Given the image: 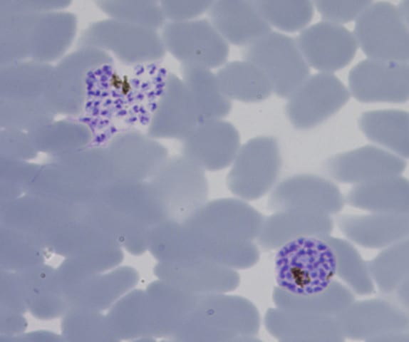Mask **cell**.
I'll return each instance as SVG.
<instances>
[{
	"instance_id": "f546056e",
	"label": "cell",
	"mask_w": 409,
	"mask_h": 342,
	"mask_svg": "<svg viewBox=\"0 0 409 342\" xmlns=\"http://www.w3.org/2000/svg\"><path fill=\"white\" fill-rule=\"evenodd\" d=\"M212 1L168 0L162 1L161 6L165 18L171 21H185L197 18L207 11Z\"/></svg>"
},
{
	"instance_id": "e0dca14e",
	"label": "cell",
	"mask_w": 409,
	"mask_h": 342,
	"mask_svg": "<svg viewBox=\"0 0 409 342\" xmlns=\"http://www.w3.org/2000/svg\"><path fill=\"white\" fill-rule=\"evenodd\" d=\"M162 171L176 221L180 222L185 217L188 219L200 209L206 195L204 170L180 154L167 159Z\"/></svg>"
},
{
	"instance_id": "7c38bea8",
	"label": "cell",
	"mask_w": 409,
	"mask_h": 342,
	"mask_svg": "<svg viewBox=\"0 0 409 342\" xmlns=\"http://www.w3.org/2000/svg\"><path fill=\"white\" fill-rule=\"evenodd\" d=\"M296 41L309 64L327 71L346 66L357 50L353 34L343 25L330 21L308 26L300 32Z\"/></svg>"
},
{
	"instance_id": "ac0fdd59",
	"label": "cell",
	"mask_w": 409,
	"mask_h": 342,
	"mask_svg": "<svg viewBox=\"0 0 409 342\" xmlns=\"http://www.w3.org/2000/svg\"><path fill=\"white\" fill-rule=\"evenodd\" d=\"M336 222L348 239L366 248H385L409 234L408 214H345Z\"/></svg>"
},
{
	"instance_id": "d6986e66",
	"label": "cell",
	"mask_w": 409,
	"mask_h": 342,
	"mask_svg": "<svg viewBox=\"0 0 409 342\" xmlns=\"http://www.w3.org/2000/svg\"><path fill=\"white\" fill-rule=\"evenodd\" d=\"M333 228L330 215L299 209L282 210L263 221L257 237L260 246L270 250L299 237L328 235Z\"/></svg>"
},
{
	"instance_id": "52a82bcc",
	"label": "cell",
	"mask_w": 409,
	"mask_h": 342,
	"mask_svg": "<svg viewBox=\"0 0 409 342\" xmlns=\"http://www.w3.org/2000/svg\"><path fill=\"white\" fill-rule=\"evenodd\" d=\"M288 98L285 111L290 122L297 128L309 129L339 110L350 94L337 76L321 72L307 78Z\"/></svg>"
},
{
	"instance_id": "5b68a950",
	"label": "cell",
	"mask_w": 409,
	"mask_h": 342,
	"mask_svg": "<svg viewBox=\"0 0 409 342\" xmlns=\"http://www.w3.org/2000/svg\"><path fill=\"white\" fill-rule=\"evenodd\" d=\"M281 165L279 143L274 137L252 138L240 146L231 165L229 187L243 199H258L272 187Z\"/></svg>"
},
{
	"instance_id": "6da1fadb",
	"label": "cell",
	"mask_w": 409,
	"mask_h": 342,
	"mask_svg": "<svg viewBox=\"0 0 409 342\" xmlns=\"http://www.w3.org/2000/svg\"><path fill=\"white\" fill-rule=\"evenodd\" d=\"M168 72L157 62L110 61L84 76L85 105L82 120L96 145L116 134L149 124L163 90Z\"/></svg>"
},
{
	"instance_id": "8992f818",
	"label": "cell",
	"mask_w": 409,
	"mask_h": 342,
	"mask_svg": "<svg viewBox=\"0 0 409 342\" xmlns=\"http://www.w3.org/2000/svg\"><path fill=\"white\" fill-rule=\"evenodd\" d=\"M162 38L166 50L182 63L218 67L229 53V43L206 19L170 21L164 25Z\"/></svg>"
},
{
	"instance_id": "4316f807",
	"label": "cell",
	"mask_w": 409,
	"mask_h": 342,
	"mask_svg": "<svg viewBox=\"0 0 409 342\" xmlns=\"http://www.w3.org/2000/svg\"><path fill=\"white\" fill-rule=\"evenodd\" d=\"M264 19L271 25L293 31L301 28L311 19L313 4L310 1H254Z\"/></svg>"
},
{
	"instance_id": "1f68e13d",
	"label": "cell",
	"mask_w": 409,
	"mask_h": 342,
	"mask_svg": "<svg viewBox=\"0 0 409 342\" xmlns=\"http://www.w3.org/2000/svg\"><path fill=\"white\" fill-rule=\"evenodd\" d=\"M398 7L403 16L408 21V0L401 1Z\"/></svg>"
},
{
	"instance_id": "4fadbf2b",
	"label": "cell",
	"mask_w": 409,
	"mask_h": 342,
	"mask_svg": "<svg viewBox=\"0 0 409 342\" xmlns=\"http://www.w3.org/2000/svg\"><path fill=\"white\" fill-rule=\"evenodd\" d=\"M328 173L336 181L358 185L376 179L400 175L405 160L378 147L366 145L327 160Z\"/></svg>"
},
{
	"instance_id": "7402d4cb",
	"label": "cell",
	"mask_w": 409,
	"mask_h": 342,
	"mask_svg": "<svg viewBox=\"0 0 409 342\" xmlns=\"http://www.w3.org/2000/svg\"><path fill=\"white\" fill-rule=\"evenodd\" d=\"M216 75L222 91L232 100L259 102L273 92L264 72L244 58L224 63Z\"/></svg>"
},
{
	"instance_id": "4dcf8cb0",
	"label": "cell",
	"mask_w": 409,
	"mask_h": 342,
	"mask_svg": "<svg viewBox=\"0 0 409 342\" xmlns=\"http://www.w3.org/2000/svg\"><path fill=\"white\" fill-rule=\"evenodd\" d=\"M409 277L406 278L390 294L394 296L395 305L408 313L409 305ZM389 295V296H390Z\"/></svg>"
},
{
	"instance_id": "f1b7e54d",
	"label": "cell",
	"mask_w": 409,
	"mask_h": 342,
	"mask_svg": "<svg viewBox=\"0 0 409 342\" xmlns=\"http://www.w3.org/2000/svg\"><path fill=\"white\" fill-rule=\"evenodd\" d=\"M316 6L327 21L346 22L358 16L370 1H316Z\"/></svg>"
},
{
	"instance_id": "5bb4252c",
	"label": "cell",
	"mask_w": 409,
	"mask_h": 342,
	"mask_svg": "<svg viewBox=\"0 0 409 342\" xmlns=\"http://www.w3.org/2000/svg\"><path fill=\"white\" fill-rule=\"evenodd\" d=\"M199 123L191 95L181 77L168 72L148 124L150 133L182 140Z\"/></svg>"
},
{
	"instance_id": "30bf717a",
	"label": "cell",
	"mask_w": 409,
	"mask_h": 342,
	"mask_svg": "<svg viewBox=\"0 0 409 342\" xmlns=\"http://www.w3.org/2000/svg\"><path fill=\"white\" fill-rule=\"evenodd\" d=\"M181 141V154L209 171L231 165L241 146L238 130L224 118L198 123Z\"/></svg>"
},
{
	"instance_id": "ba28073f",
	"label": "cell",
	"mask_w": 409,
	"mask_h": 342,
	"mask_svg": "<svg viewBox=\"0 0 409 342\" xmlns=\"http://www.w3.org/2000/svg\"><path fill=\"white\" fill-rule=\"evenodd\" d=\"M336 317L346 339L376 342L385 335L409 331L408 313L385 299L354 301Z\"/></svg>"
},
{
	"instance_id": "d4e9b609",
	"label": "cell",
	"mask_w": 409,
	"mask_h": 342,
	"mask_svg": "<svg viewBox=\"0 0 409 342\" xmlns=\"http://www.w3.org/2000/svg\"><path fill=\"white\" fill-rule=\"evenodd\" d=\"M373 281L384 295H390L409 277V242L393 244L367 262Z\"/></svg>"
},
{
	"instance_id": "8fae6325",
	"label": "cell",
	"mask_w": 409,
	"mask_h": 342,
	"mask_svg": "<svg viewBox=\"0 0 409 342\" xmlns=\"http://www.w3.org/2000/svg\"><path fill=\"white\" fill-rule=\"evenodd\" d=\"M269 207L276 212L305 210L336 214L344 206L338 187L332 182L310 174L296 175L281 182L269 197Z\"/></svg>"
},
{
	"instance_id": "ffe728a7",
	"label": "cell",
	"mask_w": 409,
	"mask_h": 342,
	"mask_svg": "<svg viewBox=\"0 0 409 342\" xmlns=\"http://www.w3.org/2000/svg\"><path fill=\"white\" fill-rule=\"evenodd\" d=\"M346 200L351 207L372 213L408 214L409 182L395 175L355 185Z\"/></svg>"
},
{
	"instance_id": "3957f363",
	"label": "cell",
	"mask_w": 409,
	"mask_h": 342,
	"mask_svg": "<svg viewBox=\"0 0 409 342\" xmlns=\"http://www.w3.org/2000/svg\"><path fill=\"white\" fill-rule=\"evenodd\" d=\"M354 33L370 58L398 62L408 59V21L394 4L371 2L358 16Z\"/></svg>"
},
{
	"instance_id": "2e32d148",
	"label": "cell",
	"mask_w": 409,
	"mask_h": 342,
	"mask_svg": "<svg viewBox=\"0 0 409 342\" xmlns=\"http://www.w3.org/2000/svg\"><path fill=\"white\" fill-rule=\"evenodd\" d=\"M207 11L209 21L228 43L245 46L271 31L254 1H212Z\"/></svg>"
},
{
	"instance_id": "603a6c76",
	"label": "cell",
	"mask_w": 409,
	"mask_h": 342,
	"mask_svg": "<svg viewBox=\"0 0 409 342\" xmlns=\"http://www.w3.org/2000/svg\"><path fill=\"white\" fill-rule=\"evenodd\" d=\"M361 130L371 140L408 157V113L387 109L363 113L358 119Z\"/></svg>"
},
{
	"instance_id": "9a60e30c",
	"label": "cell",
	"mask_w": 409,
	"mask_h": 342,
	"mask_svg": "<svg viewBox=\"0 0 409 342\" xmlns=\"http://www.w3.org/2000/svg\"><path fill=\"white\" fill-rule=\"evenodd\" d=\"M265 323L279 340L291 342H343L346 341L336 316L269 310Z\"/></svg>"
},
{
	"instance_id": "44dd1931",
	"label": "cell",
	"mask_w": 409,
	"mask_h": 342,
	"mask_svg": "<svg viewBox=\"0 0 409 342\" xmlns=\"http://www.w3.org/2000/svg\"><path fill=\"white\" fill-rule=\"evenodd\" d=\"M180 72L195 103L199 123L222 119L229 113L232 100L222 91L216 73L211 68L182 63Z\"/></svg>"
},
{
	"instance_id": "83f0119b",
	"label": "cell",
	"mask_w": 409,
	"mask_h": 342,
	"mask_svg": "<svg viewBox=\"0 0 409 342\" xmlns=\"http://www.w3.org/2000/svg\"><path fill=\"white\" fill-rule=\"evenodd\" d=\"M124 21L155 28L164 24L165 16L161 4L155 1H128L120 6Z\"/></svg>"
},
{
	"instance_id": "cb8c5ba5",
	"label": "cell",
	"mask_w": 409,
	"mask_h": 342,
	"mask_svg": "<svg viewBox=\"0 0 409 342\" xmlns=\"http://www.w3.org/2000/svg\"><path fill=\"white\" fill-rule=\"evenodd\" d=\"M274 300L279 309L336 316L355 301V296L349 288L335 279L324 291L309 296L291 294L276 287Z\"/></svg>"
},
{
	"instance_id": "9c48e42d",
	"label": "cell",
	"mask_w": 409,
	"mask_h": 342,
	"mask_svg": "<svg viewBox=\"0 0 409 342\" xmlns=\"http://www.w3.org/2000/svg\"><path fill=\"white\" fill-rule=\"evenodd\" d=\"M348 83L353 95L361 102H405L409 91L408 64L366 58L351 68Z\"/></svg>"
},
{
	"instance_id": "277c9868",
	"label": "cell",
	"mask_w": 409,
	"mask_h": 342,
	"mask_svg": "<svg viewBox=\"0 0 409 342\" xmlns=\"http://www.w3.org/2000/svg\"><path fill=\"white\" fill-rule=\"evenodd\" d=\"M242 55L264 72L280 97H289L309 74L296 41L278 31H270L243 46Z\"/></svg>"
},
{
	"instance_id": "7a4b0ae2",
	"label": "cell",
	"mask_w": 409,
	"mask_h": 342,
	"mask_svg": "<svg viewBox=\"0 0 409 342\" xmlns=\"http://www.w3.org/2000/svg\"><path fill=\"white\" fill-rule=\"evenodd\" d=\"M274 268L279 289L298 296L314 295L335 280L336 254L321 237H302L279 248Z\"/></svg>"
},
{
	"instance_id": "484cf974",
	"label": "cell",
	"mask_w": 409,
	"mask_h": 342,
	"mask_svg": "<svg viewBox=\"0 0 409 342\" xmlns=\"http://www.w3.org/2000/svg\"><path fill=\"white\" fill-rule=\"evenodd\" d=\"M333 249L336 259V275L353 294L369 296L375 292L374 282L367 262L348 242L328 235L319 236Z\"/></svg>"
}]
</instances>
